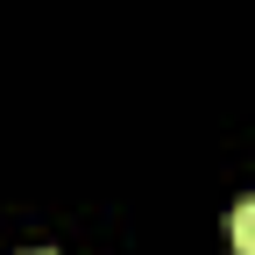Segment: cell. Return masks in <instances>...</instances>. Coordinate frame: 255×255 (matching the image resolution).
Wrapping results in <instances>:
<instances>
[{
    "label": "cell",
    "mask_w": 255,
    "mask_h": 255,
    "mask_svg": "<svg viewBox=\"0 0 255 255\" xmlns=\"http://www.w3.org/2000/svg\"><path fill=\"white\" fill-rule=\"evenodd\" d=\"M227 241H234V255H255V199L227 206Z\"/></svg>",
    "instance_id": "obj_1"
},
{
    "label": "cell",
    "mask_w": 255,
    "mask_h": 255,
    "mask_svg": "<svg viewBox=\"0 0 255 255\" xmlns=\"http://www.w3.org/2000/svg\"><path fill=\"white\" fill-rule=\"evenodd\" d=\"M28 255H50V248H28Z\"/></svg>",
    "instance_id": "obj_2"
}]
</instances>
